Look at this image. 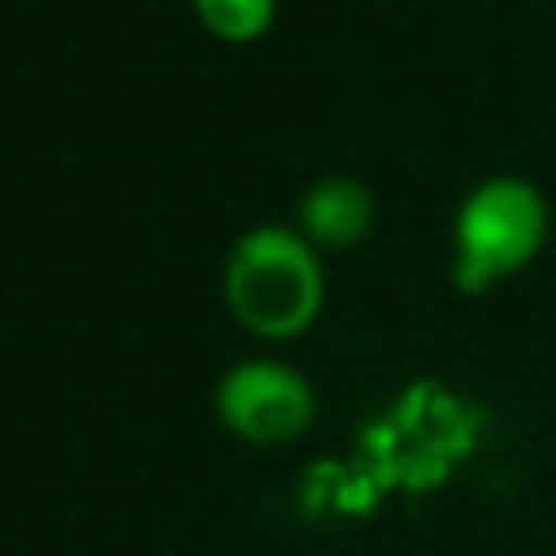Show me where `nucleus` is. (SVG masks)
<instances>
[{"label":"nucleus","mask_w":556,"mask_h":556,"mask_svg":"<svg viewBox=\"0 0 556 556\" xmlns=\"http://www.w3.org/2000/svg\"><path fill=\"white\" fill-rule=\"evenodd\" d=\"M374 226V195L361 178L330 174L300 195V235L313 248H352Z\"/></svg>","instance_id":"4"},{"label":"nucleus","mask_w":556,"mask_h":556,"mask_svg":"<svg viewBox=\"0 0 556 556\" xmlns=\"http://www.w3.org/2000/svg\"><path fill=\"white\" fill-rule=\"evenodd\" d=\"M326 300L317 248L291 226H252L226 261V304L261 339L304 334Z\"/></svg>","instance_id":"1"},{"label":"nucleus","mask_w":556,"mask_h":556,"mask_svg":"<svg viewBox=\"0 0 556 556\" xmlns=\"http://www.w3.org/2000/svg\"><path fill=\"white\" fill-rule=\"evenodd\" d=\"M191 9L200 26L222 43H252L278 17V0H191Z\"/></svg>","instance_id":"5"},{"label":"nucleus","mask_w":556,"mask_h":556,"mask_svg":"<svg viewBox=\"0 0 556 556\" xmlns=\"http://www.w3.org/2000/svg\"><path fill=\"white\" fill-rule=\"evenodd\" d=\"M217 417L235 439L278 447L313 426L317 395L308 378L295 374L291 365L256 356V361H239L217 382Z\"/></svg>","instance_id":"3"},{"label":"nucleus","mask_w":556,"mask_h":556,"mask_svg":"<svg viewBox=\"0 0 556 556\" xmlns=\"http://www.w3.org/2000/svg\"><path fill=\"white\" fill-rule=\"evenodd\" d=\"M547 239V204L534 182L500 174L478 182L452 230V278L465 295L491 291L495 282L526 269Z\"/></svg>","instance_id":"2"}]
</instances>
